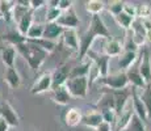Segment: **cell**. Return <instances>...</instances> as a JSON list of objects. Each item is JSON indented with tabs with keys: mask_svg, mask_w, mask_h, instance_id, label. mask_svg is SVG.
Wrapping results in <instances>:
<instances>
[{
	"mask_svg": "<svg viewBox=\"0 0 151 131\" xmlns=\"http://www.w3.org/2000/svg\"><path fill=\"white\" fill-rule=\"evenodd\" d=\"M70 71H71V68L68 67V64H62L60 67H58L53 74H51V81H53L51 91H54V89L65 85L66 81L68 80Z\"/></svg>",
	"mask_w": 151,
	"mask_h": 131,
	"instance_id": "cell-10",
	"label": "cell"
},
{
	"mask_svg": "<svg viewBox=\"0 0 151 131\" xmlns=\"http://www.w3.org/2000/svg\"><path fill=\"white\" fill-rule=\"evenodd\" d=\"M113 110L117 115H120L121 113L125 110L127 104V100L132 96V92L127 91V89H121V91H113Z\"/></svg>",
	"mask_w": 151,
	"mask_h": 131,
	"instance_id": "cell-8",
	"label": "cell"
},
{
	"mask_svg": "<svg viewBox=\"0 0 151 131\" xmlns=\"http://www.w3.org/2000/svg\"><path fill=\"white\" fill-rule=\"evenodd\" d=\"M103 122L104 121H103V117H101V113L97 112V110L87 113L82 118V125H84L86 127H89V129H95V130H96Z\"/></svg>",
	"mask_w": 151,
	"mask_h": 131,
	"instance_id": "cell-21",
	"label": "cell"
},
{
	"mask_svg": "<svg viewBox=\"0 0 151 131\" xmlns=\"http://www.w3.org/2000/svg\"><path fill=\"white\" fill-rule=\"evenodd\" d=\"M101 117H103V121L106 122V123L112 125L116 122V119H117V114L114 113V110L112 109H105V110H101Z\"/></svg>",
	"mask_w": 151,
	"mask_h": 131,
	"instance_id": "cell-36",
	"label": "cell"
},
{
	"mask_svg": "<svg viewBox=\"0 0 151 131\" xmlns=\"http://www.w3.org/2000/svg\"><path fill=\"white\" fill-rule=\"evenodd\" d=\"M16 47L12 45H5L1 46V50H0V57H1V62L4 63V66L7 68L9 67H14V62H16Z\"/></svg>",
	"mask_w": 151,
	"mask_h": 131,
	"instance_id": "cell-14",
	"label": "cell"
},
{
	"mask_svg": "<svg viewBox=\"0 0 151 131\" xmlns=\"http://www.w3.org/2000/svg\"><path fill=\"white\" fill-rule=\"evenodd\" d=\"M129 127H130V131H147L146 126H145V123L138 117H135V115H133L132 122H130V126Z\"/></svg>",
	"mask_w": 151,
	"mask_h": 131,
	"instance_id": "cell-38",
	"label": "cell"
},
{
	"mask_svg": "<svg viewBox=\"0 0 151 131\" xmlns=\"http://www.w3.org/2000/svg\"><path fill=\"white\" fill-rule=\"evenodd\" d=\"M82 118L83 114L80 112V109H78V107H71L65 114V122L68 127H76L78 125L82 123Z\"/></svg>",
	"mask_w": 151,
	"mask_h": 131,
	"instance_id": "cell-24",
	"label": "cell"
},
{
	"mask_svg": "<svg viewBox=\"0 0 151 131\" xmlns=\"http://www.w3.org/2000/svg\"><path fill=\"white\" fill-rule=\"evenodd\" d=\"M0 131H9V126L3 118H0Z\"/></svg>",
	"mask_w": 151,
	"mask_h": 131,
	"instance_id": "cell-45",
	"label": "cell"
},
{
	"mask_svg": "<svg viewBox=\"0 0 151 131\" xmlns=\"http://www.w3.org/2000/svg\"><path fill=\"white\" fill-rule=\"evenodd\" d=\"M63 30L65 29L60 28L57 22H50V24H45V28H43V39L47 41H53L55 42V39H58L60 36H62Z\"/></svg>",
	"mask_w": 151,
	"mask_h": 131,
	"instance_id": "cell-20",
	"label": "cell"
},
{
	"mask_svg": "<svg viewBox=\"0 0 151 131\" xmlns=\"http://www.w3.org/2000/svg\"><path fill=\"white\" fill-rule=\"evenodd\" d=\"M43 5H46V1H43V0H30V9L36 11V9H40V8H42Z\"/></svg>",
	"mask_w": 151,
	"mask_h": 131,
	"instance_id": "cell-42",
	"label": "cell"
},
{
	"mask_svg": "<svg viewBox=\"0 0 151 131\" xmlns=\"http://www.w3.org/2000/svg\"><path fill=\"white\" fill-rule=\"evenodd\" d=\"M124 52V46L118 39L109 38L106 41L105 46H104V55H106L108 58H114L120 57Z\"/></svg>",
	"mask_w": 151,
	"mask_h": 131,
	"instance_id": "cell-17",
	"label": "cell"
},
{
	"mask_svg": "<svg viewBox=\"0 0 151 131\" xmlns=\"http://www.w3.org/2000/svg\"><path fill=\"white\" fill-rule=\"evenodd\" d=\"M132 107H133V113H134V115L135 117H138L139 119H141L142 122H147L149 121V118H147V113H146V109H145V106H143V104H142V101H141V98H139V94L137 93V89H134L133 88V91H132Z\"/></svg>",
	"mask_w": 151,
	"mask_h": 131,
	"instance_id": "cell-12",
	"label": "cell"
},
{
	"mask_svg": "<svg viewBox=\"0 0 151 131\" xmlns=\"http://www.w3.org/2000/svg\"><path fill=\"white\" fill-rule=\"evenodd\" d=\"M126 77L129 80V84H132L134 89H143L149 84L145 81V79L142 77V75L139 74L138 68H129L126 72Z\"/></svg>",
	"mask_w": 151,
	"mask_h": 131,
	"instance_id": "cell-19",
	"label": "cell"
},
{
	"mask_svg": "<svg viewBox=\"0 0 151 131\" xmlns=\"http://www.w3.org/2000/svg\"><path fill=\"white\" fill-rule=\"evenodd\" d=\"M72 4H74V1H71V0H59V3H58V8H59L62 12H66V11L71 9Z\"/></svg>",
	"mask_w": 151,
	"mask_h": 131,
	"instance_id": "cell-41",
	"label": "cell"
},
{
	"mask_svg": "<svg viewBox=\"0 0 151 131\" xmlns=\"http://www.w3.org/2000/svg\"><path fill=\"white\" fill-rule=\"evenodd\" d=\"M97 37H101V38H110V33L106 28L105 22L103 21L100 16H92L91 17V22L88 25V29L84 33V36L80 38L79 41V58L80 59H84L87 55V52L91 50L92 45H93L95 39Z\"/></svg>",
	"mask_w": 151,
	"mask_h": 131,
	"instance_id": "cell-1",
	"label": "cell"
},
{
	"mask_svg": "<svg viewBox=\"0 0 151 131\" xmlns=\"http://www.w3.org/2000/svg\"><path fill=\"white\" fill-rule=\"evenodd\" d=\"M129 30H132V36L130 37H132L133 42H134L138 47L146 42V30L143 29L139 19H135L134 21H133V24L130 26Z\"/></svg>",
	"mask_w": 151,
	"mask_h": 131,
	"instance_id": "cell-11",
	"label": "cell"
},
{
	"mask_svg": "<svg viewBox=\"0 0 151 131\" xmlns=\"http://www.w3.org/2000/svg\"><path fill=\"white\" fill-rule=\"evenodd\" d=\"M0 50H1V47H0Z\"/></svg>",
	"mask_w": 151,
	"mask_h": 131,
	"instance_id": "cell-48",
	"label": "cell"
},
{
	"mask_svg": "<svg viewBox=\"0 0 151 131\" xmlns=\"http://www.w3.org/2000/svg\"><path fill=\"white\" fill-rule=\"evenodd\" d=\"M137 60V52L132 51H124L122 54L118 57V66L122 69H129L132 68V66L134 64V62Z\"/></svg>",
	"mask_w": 151,
	"mask_h": 131,
	"instance_id": "cell-26",
	"label": "cell"
},
{
	"mask_svg": "<svg viewBox=\"0 0 151 131\" xmlns=\"http://www.w3.org/2000/svg\"><path fill=\"white\" fill-rule=\"evenodd\" d=\"M97 107H100L101 110L105 109H112L113 110V96L112 93H104L103 97L100 98V101L97 102Z\"/></svg>",
	"mask_w": 151,
	"mask_h": 131,
	"instance_id": "cell-33",
	"label": "cell"
},
{
	"mask_svg": "<svg viewBox=\"0 0 151 131\" xmlns=\"http://www.w3.org/2000/svg\"><path fill=\"white\" fill-rule=\"evenodd\" d=\"M14 47H16V51L20 52L21 57L27 60L28 66L30 67L34 72L41 68V66L45 63L46 58H47V55H49L47 52L43 51L42 49H40L38 46L33 45V43L28 42V41L14 46Z\"/></svg>",
	"mask_w": 151,
	"mask_h": 131,
	"instance_id": "cell-2",
	"label": "cell"
},
{
	"mask_svg": "<svg viewBox=\"0 0 151 131\" xmlns=\"http://www.w3.org/2000/svg\"><path fill=\"white\" fill-rule=\"evenodd\" d=\"M139 94V98H141L142 104H143L145 109H146L147 113V118L151 119V85H146L143 89H141V93Z\"/></svg>",
	"mask_w": 151,
	"mask_h": 131,
	"instance_id": "cell-28",
	"label": "cell"
},
{
	"mask_svg": "<svg viewBox=\"0 0 151 131\" xmlns=\"http://www.w3.org/2000/svg\"><path fill=\"white\" fill-rule=\"evenodd\" d=\"M125 1H112L108 7V11L113 14V17H116L117 14H120L124 11Z\"/></svg>",
	"mask_w": 151,
	"mask_h": 131,
	"instance_id": "cell-37",
	"label": "cell"
},
{
	"mask_svg": "<svg viewBox=\"0 0 151 131\" xmlns=\"http://www.w3.org/2000/svg\"><path fill=\"white\" fill-rule=\"evenodd\" d=\"M63 43L71 50L79 52V38H78V33L75 29H65L62 33Z\"/></svg>",
	"mask_w": 151,
	"mask_h": 131,
	"instance_id": "cell-16",
	"label": "cell"
},
{
	"mask_svg": "<svg viewBox=\"0 0 151 131\" xmlns=\"http://www.w3.org/2000/svg\"><path fill=\"white\" fill-rule=\"evenodd\" d=\"M0 118L4 119L9 127H16V126H19V123H20V119H19V115H17L16 110H14L12 105L9 102H7V101L0 104Z\"/></svg>",
	"mask_w": 151,
	"mask_h": 131,
	"instance_id": "cell-7",
	"label": "cell"
},
{
	"mask_svg": "<svg viewBox=\"0 0 151 131\" xmlns=\"http://www.w3.org/2000/svg\"><path fill=\"white\" fill-rule=\"evenodd\" d=\"M66 89L68 91L70 96L75 98H84L88 93V87H89V80L87 76L82 77H72L68 79L65 84Z\"/></svg>",
	"mask_w": 151,
	"mask_h": 131,
	"instance_id": "cell-3",
	"label": "cell"
},
{
	"mask_svg": "<svg viewBox=\"0 0 151 131\" xmlns=\"http://www.w3.org/2000/svg\"><path fill=\"white\" fill-rule=\"evenodd\" d=\"M87 55H88V59L92 62L93 67L96 68L99 77H104L106 75H109V59L110 58H108L104 54H97V52H95L92 50H89L87 52Z\"/></svg>",
	"mask_w": 151,
	"mask_h": 131,
	"instance_id": "cell-5",
	"label": "cell"
},
{
	"mask_svg": "<svg viewBox=\"0 0 151 131\" xmlns=\"http://www.w3.org/2000/svg\"><path fill=\"white\" fill-rule=\"evenodd\" d=\"M71 96H70L68 91L66 89V87H59V88L54 89V91H51V100L54 101L55 104L58 105H62V106H66V105H68V102L71 101Z\"/></svg>",
	"mask_w": 151,
	"mask_h": 131,
	"instance_id": "cell-22",
	"label": "cell"
},
{
	"mask_svg": "<svg viewBox=\"0 0 151 131\" xmlns=\"http://www.w3.org/2000/svg\"><path fill=\"white\" fill-rule=\"evenodd\" d=\"M28 42L33 43V45L38 46L40 49H42L43 51H46L47 54H50L51 51L55 50L57 47V43L53 42V41H47V39H43V38H40V39H33V41H28Z\"/></svg>",
	"mask_w": 151,
	"mask_h": 131,
	"instance_id": "cell-31",
	"label": "cell"
},
{
	"mask_svg": "<svg viewBox=\"0 0 151 131\" xmlns=\"http://www.w3.org/2000/svg\"><path fill=\"white\" fill-rule=\"evenodd\" d=\"M122 46H124V50L125 51L137 52V50H138V46L133 42V39H132V37H130V36L126 38V42H125V45H122Z\"/></svg>",
	"mask_w": 151,
	"mask_h": 131,
	"instance_id": "cell-39",
	"label": "cell"
},
{
	"mask_svg": "<svg viewBox=\"0 0 151 131\" xmlns=\"http://www.w3.org/2000/svg\"><path fill=\"white\" fill-rule=\"evenodd\" d=\"M105 9V3L100 0H89L86 3V11L92 16H99Z\"/></svg>",
	"mask_w": 151,
	"mask_h": 131,
	"instance_id": "cell-30",
	"label": "cell"
},
{
	"mask_svg": "<svg viewBox=\"0 0 151 131\" xmlns=\"http://www.w3.org/2000/svg\"><path fill=\"white\" fill-rule=\"evenodd\" d=\"M57 24L63 29H75L76 26H79L80 20L78 17L76 12H75L74 8L62 12V14L59 16V19L57 20Z\"/></svg>",
	"mask_w": 151,
	"mask_h": 131,
	"instance_id": "cell-9",
	"label": "cell"
},
{
	"mask_svg": "<svg viewBox=\"0 0 151 131\" xmlns=\"http://www.w3.org/2000/svg\"><path fill=\"white\" fill-rule=\"evenodd\" d=\"M135 12H137V19L145 20L151 17V7L149 4H138L135 5Z\"/></svg>",
	"mask_w": 151,
	"mask_h": 131,
	"instance_id": "cell-34",
	"label": "cell"
},
{
	"mask_svg": "<svg viewBox=\"0 0 151 131\" xmlns=\"http://www.w3.org/2000/svg\"><path fill=\"white\" fill-rule=\"evenodd\" d=\"M133 115H134V113H133V107L132 106H130L129 109L124 110L120 115H117V119H116V122H114L116 123L114 131H124V130L129 129Z\"/></svg>",
	"mask_w": 151,
	"mask_h": 131,
	"instance_id": "cell-18",
	"label": "cell"
},
{
	"mask_svg": "<svg viewBox=\"0 0 151 131\" xmlns=\"http://www.w3.org/2000/svg\"><path fill=\"white\" fill-rule=\"evenodd\" d=\"M43 28H45V25L41 24V22H33L32 26L29 28L27 36H25L27 41H33V39L42 38V36H43Z\"/></svg>",
	"mask_w": 151,
	"mask_h": 131,
	"instance_id": "cell-29",
	"label": "cell"
},
{
	"mask_svg": "<svg viewBox=\"0 0 151 131\" xmlns=\"http://www.w3.org/2000/svg\"><path fill=\"white\" fill-rule=\"evenodd\" d=\"M96 81L100 85L105 87V88H110L112 91L126 89L127 85H129V80H127L125 72H117V74L106 75L104 77H99Z\"/></svg>",
	"mask_w": 151,
	"mask_h": 131,
	"instance_id": "cell-4",
	"label": "cell"
},
{
	"mask_svg": "<svg viewBox=\"0 0 151 131\" xmlns=\"http://www.w3.org/2000/svg\"><path fill=\"white\" fill-rule=\"evenodd\" d=\"M141 24H142V26H143V29H145L146 31L151 30V17H150V19L141 20Z\"/></svg>",
	"mask_w": 151,
	"mask_h": 131,
	"instance_id": "cell-44",
	"label": "cell"
},
{
	"mask_svg": "<svg viewBox=\"0 0 151 131\" xmlns=\"http://www.w3.org/2000/svg\"><path fill=\"white\" fill-rule=\"evenodd\" d=\"M91 68H92V62H91L89 59L86 60V62H82L79 66L74 67V68H71L68 79H72V77H82V76H87V77H88Z\"/></svg>",
	"mask_w": 151,
	"mask_h": 131,
	"instance_id": "cell-25",
	"label": "cell"
},
{
	"mask_svg": "<svg viewBox=\"0 0 151 131\" xmlns=\"http://www.w3.org/2000/svg\"><path fill=\"white\" fill-rule=\"evenodd\" d=\"M60 14H62V11L59 8H47V12H46V24L57 22V20L59 19Z\"/></svg>",
	"mask_w": 151,
	"mask_h": 131,
	"instance_id": "cell-35",
	"label": "cell"
},
{
	"mask_svg": "<svg viewBox=\"0 0 151 131\" xmlns=\"http://www.w3.org/2000/svg\"><path fill=\"white\" fill-rule=\"evenodd\" d=\"M124 12L126 13V14H129L130 17H133V19H137L135 5H133V4H127V3H125V5H124Z\"/></svg>",
	"mask_w": 151,
	"mask_h": 131,
	"instance_id": "cell-40",
	"label": "cell"
},
{
	"mask_svg": "<svg viewBox=\"0 0 151 131\" xmlns=\"http://www.w3.org/2000/svg\"><path fill=\"white\" fill-rule=\"evenodd\" d=\"M147 131H151V129H149V130H147Z\"/></svg>",
	"mask_w": 151,
	"mask_h": 131,
	"instance_id": "cell-47",
	"label": "cell"
},
{
	"mask_svg": "<svg viewBox=\"0 0 151 131\" xmlns=\"http://www.w3.org/2000/svg\"><path fill=\"white\" fill-rule=\"evenodd\" d=\"M114 20H116V22H117V24L120 25L122 29H125V30H129L130 26H132V24H133V21H134L135 19L130 17L129 14H126L122 11L120 14H117V16L114 17Z\"/></svg>",
	"mask_w": 151,
	"mask_h": 131,
	"instance_id": "cell-32",
	"label": "cell"
},
{
	"mask_svg": "<svg viewBox=\"0 0 151 131\" xmlns=\"http://www.w3.org/2000/svg\"><path fill=\"white\" fill-rule=\"evenodd\" d=\"M34 22V12L32 9H29L28 12H25L17 21V33L20 36L25 37L29 30V28L32 26V24Z\"/></svg>",
	"mask_w": 151,
	"mask_h": 131,
	"instance_id": "cell-13",
	"label": "cell"
},
{
	"mask_svg": "<svg viewBox=\"0 0 151 131\" xmlns=\"http://www.w3.org/2000/svg\"><path fill=\"white\" fill-rule=\"evenodd\" d=\"M146 41H147L149 43H151V30L146 31Z\"/></svg>",
	"mask_w": 151,
	"mask_h": 131,
	"instance_id": "cell-46",
	"label": "cell"
},
{
	"mask_svg": "<svg viewBox=\"0 0 151 131\" xmlns=\"http://www.w3.org/2000/svg\"><path fill=\"white\" fill-rule=\"evenodd\" d=\"M4 81L8 84V87L12 89H17L21 85V77H20L19 72L14 67H9V68H5L4 72Z\"/></svg>",
	"mask_w": 151,
	"mask_h": 131,
	"instance_id": "cell-23",
	"label": "cell"
},
{
	"mask_svg": "<svg viewBox=\"0 0 151 131\" xmlns=\"http://www.w3.org/2000/svg\"><path fill=\"white\" fill-rule=\"evenodd\" d=\"M13 9H14V1L0 0V16L7 22H11L13 20Z\"/></svg>",
	"mask_w": 151,
	"mask_h": 131,
	"instance_id": "cell-27",
	"label": "cell"
},
{
	"mask_svg": "<svg viewBox=\"0 0 151 131\" xmlns=\"http://www.w3.org/2000/svg\"><path fill=\"white\" fill-rule=\"evenodd\" d=\"M138 71L142 75V77L145 79V81L147 84H150L151 83V58H150V52L147 50H143V52H142V60L138 67Z\"/></svg>",
	"mask_w": 151,
	"mask_h": 131,
	"instance_id": "cell-15",
	"label": "cell"
},
{
	"mask_svg": "<svg viewBox=\"0 0 151 131\" xmlns=\"http://www.w3.org/2000/svg\"><path fill=\"white\" fill-rule=\"evenodd\" d=\"M51 87H53V81H51V74L50 72H45V74L40 75L37 80L33 83L30 88L32 94H42V93L50 92Z\"/></svg>",
	"mask_w": 151,
	"mask_h": 131,
	"instance_id": "cell-6",
	"label": "cell"
},
{
	"mask_svg": "<svg viewBox=\"0 0 151 131\" xmlns=\"http://www.w3.org/2000/svg\"><path fill=\"white\" fill-rule=\"evenodd\" d=\"M95 131H113V130H112V125L106 123V122H103Z\"/></svg>",
	"mask_w": 151,
	"mask_h": 131,
	"instance_id": "cell-43",
	"label": "cell"
}]
</instances>
